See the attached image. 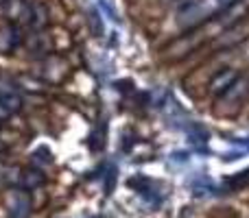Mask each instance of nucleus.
<instances>
[{"label": "nucleus", "mask_w": 249, "mask_h": 218, "mask_svg": "<svg viewBox=\"0 0 249 218\" xmlns=\"http://www.w3.org/2000/svg\"><path fill=\"white\" fill-rule=\"evenodd\" d=\"M29 210H31V203L22 192H16L9 199V218H26Z\"/></svg>", "instance_id": "obj_1"}, {"label": "nucleus", "mask_w": 249, "mask_h": 218, "mask_svg": "<svg viewBox=\"0 0 249 218\" xmlns=\"http://www.w3.org/2000/svg\"><path fill=\"white\" fill-rule=\"evenodd\" d=\"M20 105L22 103L16 94H0V107H4L7 111H18Z\"/></svg>", "instance_id": "obj_2"}]
</instances>
